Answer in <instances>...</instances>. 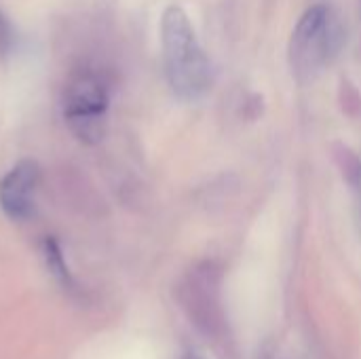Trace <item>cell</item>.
I'll use <instances>...</instances> for the list:
<instances>
[{
  "label": "cell",
  "mask_w": 361,
  "mask_h": 359,
  "mask_svg": "<svg viewBox=\"0 0 361 359\" xmlns=\"http://www.w3.org/2000/svg\"><path fill=\"white\" fill-rule=\"evenodd\" d=\"M44 258H47V267H49V271L57 277V279H61L63 284L70 279V275H68V269H66V260H63V256H61V250H59V245H57V241L55 239H44Z\"/></svg>",
  "instance_id": "obj_5"
},
{
  "label": "cell",
  "mask_w": 361,
  "mask_h": 359,
  "mask_svg": "<svg viewBox=\"0 0 361 359\" xmlns=\"http://www.w3.org/2000/svg\"><path fill=\"white\" fill-rule=\"evenodd\" d=\"M13 44V28L8 23V19L0 13V53L4 55Z\"/></svg>",
  "instance_id": "obj_6"
},
{
  "label": "cell",
  "mask_w": 361,
  "mask_h": 359,
  "mask_svg": "<svg viewBox=\"0 0 361 359\" xmlns=\"http://www.w3.org/2000/svg\"><path fill=\"white\" fill-rule=\"evenodd\" d=\"M184 359H203V358H201V355H197V353H186Z\"/></svg>",
  "instance_id": "obj_8"
},
{
  "label": "cell",
  "mask_w": 361,
  "mask_h": 359,
  "mask_svg": "<svg viewBox=\"0 0 361 359\" xmlns=\"http://www.w3.org/2000/svg\"><path fill=\"white\" fill-rule=\"evenodd\" d=\"M40 182L36 161L23 159L13 165L0 182V207L11 220H25L34 212V197Z\"/></svg>",
  "instance_id": "obj_4"
},
{
  "label": "cell",
  "mask_w": 361,
  "mask_h": 359,
  "mask_svg": "<svg viewBox=\"0 0 361 359\" xmlns=\"http://www.w3.org/2000/svg\"><path fill=\"white\" fill-rule=\"evenodd\" d=\"M108 106L110 91L99 74L82 70L68 80L63 91V118L78 140H102Z\"/></svg>",
  "instance_id": "obj_3"
},
{
  "label": "cell",
  "mask_w": 361,
  "mask_h": 359,
  "mask_svg": "<svg viewBox=\"0 0 361 359\" xmlns=\"http://www.w3.org/2000/svg\"><path fill=\"white\" fill-rule=\"evenodd\" d=\"M161 44L165 57V74L171 91L182 102L201 99L214 83L212 61L205 55L188 13L171 4L161 17Z\"/></svg>",
  "instance_id": "obj_1"
},
{
  "label": "cell",
  "mask_w": 361,
  "mask_h": 359,
  "mask_svg": "<svg viewBox=\"0 0 361 359\" xmlns=\"http://www.w3.org/2000/svg\"><path fill=\"white\" fill-rule=\"evenodd\" d=\"M345 44V25L338 11L328 2L309 6L290 36V66L296 78H315L330 66Z\"/></svg>",
  "instance_id": "obj_2"
},
{
  "label": "cell",
  "mask_w": 361,
  "mask_h": 359,
  "mask_svg": "<svg viewBox=\"0 0 361 359\" xmlns=\"http://www.w3.org/2000/svg\"><path fill=\"white\" fill-rule=\"evenodd\" d=\"M351 184L357 190V203H360V220H361V159H355L353 171H351Z\"/></svg>",
  "instance_id": "obj_7"
}]
</instances>
